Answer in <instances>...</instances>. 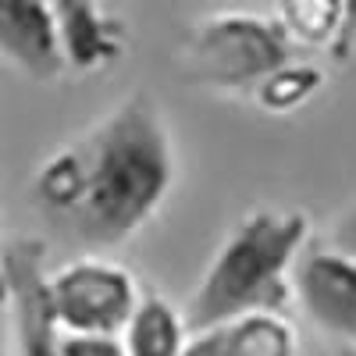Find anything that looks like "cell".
<instances>
[{"label":"cell","mask_w":356,"mask_h":356,"mask_svg":"<svg viewBox=\"0 0 356 356\" xmlns=\"http://www.w3.org/2000/svg\"><path fill=\"white\" fill-rule=\"evenodd\" d=\"M171 182L175 154L161 107L136 93L43 161L33 196L79 243L118 246L161 211Z\"/></svg>","instance_id":"obj_1"},{"label":"cell","mask_w":356,"mask_h":356,"mask_svg":"<svg viewBox=\"0 0 356 356\" xmlns=\"http://www.w3.org/2000/svg\"><path fill=\"white\" fill-rule=\"evenodd\" d=\"M310 221L300 211H253L232 228L186 307L189 335L218 332L250 314H282Z\"/></svg>","instance_id":"obj_2"},{"label":"cell","mask_w":356,"mask_h":356,"mask_svg":"<svg viewBox=\"0 0 356 356\" xmlns=\"http://www.w3.org/2000/svg\"><path fill=\"white\" fill-rule=\"evenodd\" d=\"M292 43L282 25L250 11H221L193 25L182 47V68L189 79L221 89H257L271 72L292 61Z\"/></svg>","instance_id":"obj_3"},{"label":"cell","mask_w":356,"mask_h":356,"mask_svg":"<svg viewBox=\"0 0 356 356\" xmlns=\"http://www.w3.org/2000/svg\"><path fill=\"white\" fill-rule=\"evenodd\" d=\"M47 300L65 335L122 339L143 303V292L122 264L82 257L47 275Z\"/></svg>","instance_id":"obj_4"},{"label":"cell","mask_w":356,"mask_h":356,"mask_svg":"<svg viewBox=\"0 0 356 356\" xmlns=\"http://www.w3.org/2000/svg\"><path fill=\"white\" fill-rule=\"evenodd\" d=\"M0 275L11 300V328L18 356H65V332L57 328L47 300L43 243L15 239L0 253Z\"/></svg>","instance_id":"obj_5"},{"label":"cell","mask_w":356,"mask_h":356,"mask_svg":"<svg viewBox=\"0 0 356 356\" xmlns=\"http://www.w3.org/2000/svg\"><path fill=\"white\" fill-rule=\"evenodd\" d=\"M292 292L321 332L356 346V257L314 250L296 264Z\"/></svg>","instance_id":"obj_6"},{"label":"cell","mask_w":356,"mask_h":356,"mask_svg":"<svg viewBox=\"0 0 356 356\" xmlns=\"http://www.w3.org/2000/svg\"><path fill=\"white\" fill-rule=\"evenodd\" d=\"M0 57L36 82H54L68 65L57 36L54 4L0 0Z\"/></svg>","instance_id":"obj_7"},{"label":"cell","mask_w":356,"mask_h":356,"mask_svg":"<svg viewBox=\"0 0 356 356\" xmlns=\"http://www.w3.org/2000/svg\"><path fill=\"white\" fill-rule=\"evenodd\" d=\"M65 65L75 72H97L114 65L129 47V25L111 8L97 4H54Z\"/></svg>","instance_id":"obj_8"},{"label":"cell","mask_w":356,"mask_h":356,"mask_svg":"<svg viewBox=\"0 0 356 356\" xmlns=\"http://www.w3.org/2000/svg\"><path fill=\"white\" fill-rule=\"evenodd\" d=\"M275 22L282 25L292 50H328L339 61L349 57V47L356 40V8L335 4V0H292L275 11Z\"/></svg>","instance_id":"obj_9"},{"label":"cell","mask_w":356,"mask_h":356,"mask_svg":"<svg viewBox=\"0 0 356 356\" xmlns=\"http://www.w3.org/2000/svg\"><path fill=\"white\" fill-rule=\"evenodd\" d=\"M122 342H125V356H186L189 328H186V317L164 296L143 292V303Z\"/></svg>","instance_id":"obj_10"},{"label":"cell","mask_w":356,"mask_h":356,"mask_svg":"<svg viewBox=\"0 0 356 356\" xmlns=\"http://www.w3.org/2000/svg\"><path fill=\"white\" fill-rule=\"evenodd\" d=\"M218 346L221 356H296L300 342H296L292 324L282 314H250L218 328Z\"/></svg>","instance_id":"obj_11"},{"label":"cell","mask_w":356,"mask_h":356,"mask_svg":"<svg viewBox=\"0 0 356 356\" xmlns=\"http://www.w3.org/2000/svg\"><path fill=\"white\" fill-rule=\"evenodd\" d=\"M324 82V72L321 65L314 61H300V57H292L289 65H282L278 72H271L257 89H253V100L271 111V114H289L296 107H303Z\"/></svg>","instance_id":"obj_12"},{"label":"cell","mask_w":356,"mask_h":356,"mask_svg":"<svg viewBox=\"0 0 356 356\" xmlns=\"http://www.w3.org/2000/svg\"><path fill=\"white\" fill-rule=\"evenodd\" d=\"M65 356H125V342L122 339L65 335Z\"/></svg>","instance_id":"obj_13"},{"label":"cell","mask_w":356,"mask_h":356,"mask_svg":"<svg viewBox=\"0 0 356 356\" xmlns=\"http://www.w3.org/2000/svg\"><path fill=\"white\" fill-rule=\"evenodd\" d=\"M186 356H221L218 346V332H207V335H193L186 346Z\"/></svg>","instance_id":"obj_14"},{"label":"cell","mask_w":356,"mask_h":356,"mask_svg":"<svg viewBox=\"0 0 356 356\" xmlns=\"http://www.w3.org/2000/svg\"><path fill=\"white\" fill-rule=\"evenodd\" d=\"M8 328H11V300H8L4 275H0V356H4V339H8Z\"/></svg>","instance_id":"obj_15"},{"label":"cell","mask_w":356,"mask_h":356,"mask_svg":"<svg viewBox=\"0 0 356 356\" xmlns=\"http://www.w3.org/2000/svg\"><path fill=\"white\" fill-rule=\"evenodd\" d=\"M339 246H342V253H353L356 257V214H349L339 225Z\"/></svg>","instance_id":"obj_16"},{"label":"cell","mask_w":356,"mask_h":356,"mask_svg":"<svg viewBox=\"0 0 356 356\" xmlns=\"http://www.w3.org/2000/svg\"><path fill=\"white\" fill-rule=\"evenodd\" d=\"M339 356H356V346H342V353Z\"/></svg>","instance_id":"obj_17"}]
</instances>
